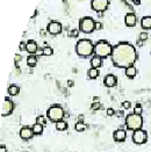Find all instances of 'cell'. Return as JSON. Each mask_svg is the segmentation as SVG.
Wrapping results in <instances>:
<instances>
[{
    "mask_svg": "<svg viewBox=\"0 0 151 152\" xmlns=\"http://www.w3.org/2000/svg\"><path fill=\"white\" fill-rule=\"evenodd\" d=\"M78 35H79V29H73V30H71L69 33V36L70 37H77Z\"/></svg>",
    "mask_w": 151,
    "mask_h": 152,
    "instance_id": "28",
    "label": "cell"
},
{
    "mask_svg": "<svg viewBox=\"0 0 151 152\" xmlns=\"http://www.w3.org/2000/svg\"><path fill=\"white\" fill-rule=\"evenodd\" d=\"M93 101H94V102L99 101V98H97V97H94V98H93Z\"/></svg>",
    "mask_w": 151,
    "mask_h": 152,
    "instance_id": "37",
    "label": "cell"
},
{
    "mask_svg": "<svg viewBox=\"0 0 151 152\" xmlns=\"http://www.w3.org/2000/svg\"><path fill=\"white\" fill-rule=\"evenodd\" d=\"M86 124L83 122V121H78L77 123L75 124V129L77 131H84V130H86Z\"/></svg>",
    "mask_w": 151,
    "mask_h": 152,
    "instance_id": "24",
    "label": "cell"
},
{
    "mask_svg": "<svg viewBox=\"0 0 151 152\" xmlns=\"http://www.w3.org/2000/svg\"><path fill=\"white\" fill-rule=\"evenodd\" d=\"M100 75V72H99V69H93V67H91L88 71H87V76L90 79H97L98 77Z\"/></svg>",
    "mask_w": 151,
    "mask_h": 152,
    "instance_id": "20",
    "label": "cell"
},
{
    "mask_svg": "<svg viewBox=\"0 0 151 152\" xmlns=\"http://www.w3.org/2000/svg\"><path fill=\"white\" fill-rule=\"evenodd\" d=\"M141 26H142V28L145 29V30L151 29V16H144V18H142V20H141Z\"/></svg>",
    "mask_w": 151,
    "mask_h": 152,
    "instance_id": "17",
    "label": "cell"
},
{
    "mask_svg": "<svg viewBox=\"0 0 151 152\" xmlns=\"http://www.w3.org/2000/svg\"><path fill=\"white\" fill-rule=\"evenodd\" d=\"M35 55H36V57H38V56H42V55H44V53H43V49H38V50L35 52Z\"/></svg>",
    "mask_w": 151,
    "mask_h": 152,
    "instance_id": "34",
    "label": "cell"
},
{
    "mask_svg": "<svg viewBox=\"0 0 151 152\" xmlns=\"http://www.w3.org/2000/svg\"><path fill=\"white\" fill-rule=\"evenodd\" d=\"M147 40H148V33H145V31L141 33V35H140V41L144 42V41H147Z\"/></svg>",
    "mask_w": 151,
    "mask_h": 152,
    "instance_id": "29",
    "label": "cell"
},
{
    "mask_svg": "<svg viewBox=\"0 0 151 152\" xmlns=\"http://www.w3.org/2000/svg\"><path fill=\"white\" fill-rule=\"evenodd\" d=\"M122 107H123L125 109H129V108L131 107V103H130V101H125V102H122Z\"/></svg>",
    "mask_w": 151,
    "mask_h": 152,
    "instance_id": "31",
    "label": "cell"
},
{
    "mask_svg": "<svg viewBox=\"0 0 151 152\" xmlns=\"http://www.w3.org/2000/svg\"><path fill=\"white\" fill-rule=\"evenodd\" d=\"M36 64H37V57H36V55H29L27 57V65L29 67H35Z\"/></svg>",
    "mask_w": 151,
    "mask_h": 152,
    "instance_id": "19",
    "label": "cell"
},
{
    "mask_svg": "<svg viewBox=\"0 0 151 152\" xmlns=\"http://www.w3.org/2000/svg\"><path fill=\"white\" fill-rule=\"evenodd\" d=\"M132 142L137 145H141V144H144L147 141H148V134L145 130L143 129H138V130H135L134 134H132Z\"/></svg>",
    "mask_w": 151,
    "mask_h": 152,
    "instance_id": "7",
    "label": "cell"
},
{
    "mask_svg": "<svg viewBox=\"0 0 151 152\" xmlns=\"http://www.w3.org/2000/svg\"><path fill=\"white\" fill-rule=\"evenodd\" d=\"M125 23L127 27H135L136 26V15L134 13H128L125 16Z\"/></svg>",
    "mask_w": 151,
    "mask_h": 152,
    "instance_id": "15",
    "label": "cell"
},
{
    "mask_svg": "<svg viewBox=\"0 0 151 152\" xmlns=\"http://www.w3.org/2000/svg\"><path fill=\"white\" fill-rule=\"evenodd\" d=\"M136 75H137V70H136V67H135L134 65H131V66H129V67L126 69V76L128 77L129 79L135 78Z\"/></svg>",
    "mask_w": 151,
    "mask_h": 152,
    "instance_id": "18",
    "label": "cell"
},
{
    "mask_svg": "<svg viewBox=\"0 0 151 152\" xmlns=\"http://www.w3.org/2000/svg\"><path fill=\"white\" fill-rule=\"evenodd\" d=\"M102 66V58L98 57V56H93L91 58V67L93 69H99Z\"/></svg>",
    "mask_w": 151,
    "mask_h": 152,
    "instance_id": "16",
    "label": "cell"
},
{
    "mask_svg": "<svg viewBox=\"0 0 151 152\" xmlns=\"http://www.w3.org/2000/svg\"><path fill=\"white\" fill-rule=\"evenodd\" d=\"M142 113H143V108H142V106H141L140 103H137V104L135 106V108H134V114H136V115H142Z\"/></svg>",
    "mask_w": 151,
    "mask_h": 152,
    "instance_id": "25",
    "label": "cell"
},
{
    "mask_svg": "<svg viewBox=\"0 0 151 152\" xmlns=\"http://www.w3.org/2000/svg\"><path fill=\"white\" fill-rule=\"evenodd\" d=\"M79 30L85 34H91L95 30V21L92 18H83L79 21Z\"/></svg>",
    "mask_w": 151,
    "mask_h": 152,
    "instance_id": "6",
    "label": "cell"
},
{
    "mask_svg": "<svg viewBox=\"0 0 151 152\" xmlns=\"http://www.w3.org/2000/svg\"><path fill=\"white\" fill-rule=\"evenodd\" d=\"M0 152H6V146L4 144L0 145Z\"/></svg>",
    "mask_w": 151,
    "mask_h": 152,
    "instance_id": "36",
    "label": "cell"
},
{
    "mask_svg": "<svg viewBox=\"0 0 151 152\" xmlns=\"http://www.w3.org/2000/svg\"><path fill=\"white\" fill-rule=\"evenodd\" d=\"M26 48H27V43H25V42H21V43L19 44V49L21 51L26 50Z\"/></svg>",
    "mask_w": 151,
    "mask_h": 152,
    "instance_id": "33",
    "label": "cell"
},
{
    "mask_svg": "<svg viewBox=\"0 0 151 152\" xmlns=\"http://www.w3.org/2000/svg\"><path fill=\"white\" fill-rule=\"evenodd\" d=\"M113 138H114L115 142H119V143L125 142L127 138L126 130H123V129H118V130H115V131L113 132Z\"/></svg>",
    "mask_w": 151,
    "mask_h": 152,
    "instance_id": "11",
    "label": "cell"
},
{
    "mask_svg": "<svg viewBox=\"0 0 151 152\" xmlns=\"http://www.w3.org/2000/svg\"><path fill=\"white\" fill-rule=\"evenodd\" d=\"M19 92H20V87L19 86H16V85H9V87H8V94L9 95H12V97L18 95Z\"/></svg>",
    "mask_w": 151,
    "mask_h": 152,
    "instance_id": "21",
    "label": "cell"
},
{
    "mask_svg": "<svg viewBox=\"0 0 151 152\" xmlns=\"http://www.w3.org/2000/svg\"><path fill=\"white\" fill-rule=\"evenodd\" d=\"M143 126V117L142 115H136V114H129L126 117V127L128 130L135 131L138 129H142Z\"/></svg>",
    "mask_w": 151,
    "mask_h": 152,
    "instance_id": "4",
    "label": "cell"
},
{
    "mask_svg": "<svg viewBox=\"0 0 151 152\" xmlns=\"http://www.w3.org/2000/svg\"><path fill=\"white\" fill-rule=\"evenodd\" d=\"M43 128H44V126L38 124V123H35V124L31 127V129H33L34 135H42V134H43Z\"/></svg>",
    "mask_w": 151,
    "mask_h": 152,
    "instance_id": "22",
    "label": "cell"
},
{
    "mask_svg": "<svg viewBox=\"0 0 151 152\" xmlns=\"http://www.w3.org/2000/svg\"><path fill=\"white\" fill-rule=\"evenodd\" d=\"M110 58L114 66L120 69H127L135 64L137 59V52L135 47L131 45L130 43L121 42L113 47Z\"/></svg>",
    "mask_w": 151,
    "mask_h": 152,
    "instance_id": "1",
    "label": "cell"
},
{
    "mask_svg": "<svg viewBox=\"0 0 151 152\" xmlns=\"http://www.w3.org/2000/svg\"><path fill=\"white\" fill-rule=\"evenodd\" d=\"M56 129H57L58 131H64V130L68 129V123L62 120V121H59V122L56 123Z\"/></svg>",
    "mask_w": 151,
    "mask_h": 152,
    "instance_id": "23",
    "label": "cell"
},
{
    "mask_svg": "<svg viewBox=\"0 0 151 152\" xmlns=\"http://www.w3.org/2000/svg\"><path fill=\"white\" fill-rule=\"evenodd\" d=\"M68 84H69V86H73V81H69Z\"/></svg>",
    "mask_w": 151,
    "mask_h": 152,
    "instance_id": "38",
    "label": "cell"
},
{
    "mask_svg": "<svg viewBox=\"0 0 151 152\" xmlns=\"http://www.w3.org/2000/svg\"><path fill=\"white\" fill-rule=\"evenodd\" d=\"M100 107H101V104L99 102H98V103H97V102H93V104H92L91 108H92L93 110H97V109H100Z\"/></svg>",
    "mask_w": 151,
    "mask_h": 152,
    "instance_id": "30",
    "label": "cell"
},
{
    "mask_svg": "<svg viewBox=\"0 0 151 152\" xmlns=\"http://www.w3.org/2000/svg\"><path fill=\"white\" fill-rule=\"evenodd\" d=\"M47 30L50 35H58L62 33V25L57 21H51L50 23L47 26Z\"/></svg>",
    "mask_w": 151,
    "mask_h": 152,
    "instance_id": "10",
    "label": "cell"
},
{
    "mask_svg": "<svg viewBox=\"0 0 151 152\" xmlns=\"http://www.w3.org/2000/svg\"><path fill=\"white\" fill-rule=\"evenodd\" d=\"M118 84V79L114 75H107L103 78V85L106 87H114Z\"/></svg>",
    "mask_w": 151,
    "mask_h": 152,
    "instance_id": "13",
    "label": "cell"
},
{
    "mask_svg": "<svg viewBox=\"0 0 151 152\" xmlns=\"http://www.w3.org/2000/svg\"><path fill=\"white\" fill-rule=\"evenodd\" d=\"M33 135H34L33 129L29 127H24L21 128V130H20V137L24 141H29L33 137Z\"/></svg>",
    "mask_w": 151,
    "mask_h": 152,
    "instance_id": "12",
    "label": "cell"
},
{
    "mask_svg": "<svg viewBox=\"0 0 151 152\" xmlns=\"http://www.w3.org/2000/svg\"><path fill=\"white\" fill-rule=\"evenodd\" d=\"M43 53H44V56H51L53 53V49L51 47H46L43 49Z\"/></svg>",
    "mask_w": 151,
    "mask_h": 152,
    "instance_id": "27",
    "label": "cell"
},
{
    "mask_svg": "<svg viewBox=\"0 0 151 152\" xmlns=\"http://www.w3.org/2000/svg\"><path fill=\"white\" fill-rule=\"evenodd\" d=\"M76 52L79 57L86 58L92 53H94V44L92 43L91 40H87V38L79 40L76 44Z\"/></svg>",
    "mask_w": 151,
    "mask_h": 152,
    "instance_id": "2",
    "label": "cell"
},
{
    "mask_svg": "<svg viewBox=\"0 0 151 152\" xmlns=\"http://www.w3.org/2000/svg\"><path fill=\"white\" fill-rule=\"evenodd\" d=\"M109 1L108 0H92L91 1V7L95 12H105L108 8Z\"/></svg>",
    "mask_w": 151,
    "mask_h": 152,
    "instance_id": "9",
    "label": "cell"
},
{
    "mask_svg": "<svg viewBox=\"0 0 151 152\" xmlns=\"http://www.w3.org/2000/svg\"><path fill=\"white\" fill-rule=\"evenodd\" d=\"M36 123L42 124V126H46V124H47V120H46V117H44V116L40 115V116H37V117H36Z\"/></svg>",
    "mask_w": 151,
    "mask_h": 152,
    "instance_id": "26",
    "label": "cell"
},
{
    "mask_svg": "<svg viewBox=\"0 0 151 152\" xmlns=\"http://www.w3.org/2000/svg\"><path fill=\"white\" fill-rule=\"evenodd\" d=\"M47 117H48V120H50L51 122L57 123V122H59V121H62L64 119V110L59 104H53L48 109Z\"/></svg>",
    "mask_w": 151,
    "mask_h": 152,
    "instance_id": "5",
    "label": "cell"
},
{
    "mask_svg": "<svg viewBox=\"0 0 151 152\" xmlns=\"http://www.w3.org/2000/svg\"><path fill=\"white\" fill-rule=\"evenodd\" d=\"M13 110H14V103L11 101L8 98H6L2 102V104H1V110H0L1 116H4V117L8 116V115L12 114Z\"/></svg>",
    "mask_w": 151,
    "mask_h": 152,
    "instance_id": "8",
    "label": "cell"
},
{
    "mask_svg": "<svg viewBox=\"0 0 151 152\" xmlns=\"http://www.w3.org/2000/svg\"><path fill=\"white\" fill-rule=\"evenodd\" d=\"M114 114H115V110H114L113 108H108V109H107V115H108V116H113Z\"/></svg>",
    "mask_w": 151,
    "mask_h": 152,
    "instance_id": "32",
    "label": "cell"
},
{
    "mask_svg": "<svg viewBox=\"0 0 151 152\" xmlns=\"http://www.w3.org/2000/svg\"><path fill=\"white\" fill-rule=\"evenodd\" d=\"M27 43V48H26V51L29 53V55H35V52L38 50V47H37V43L33 40H29L26 42Z\"/></svg>",
    "mask_w": 151,
    "mask_h": 152,
    "instance_id": "14",
    "label": "cell"
},
{
    "mask_svg": "<svg viewBox=\"0 0 151 152\" xmlns=\"http://www.w3.org/2000/svg\"><path fill=\"white\" fill-rule=\"evenodd\" d=\"M112 52H113V47L110 45V43H108L105 40H101L94 44V53L100 58H107L112 56Z\"/></svg>",
    "mask_w": 151,
    "mask_h": 152,
    "instance_id": "3",
    "label": "cell"
},
{
    "mask_svg": "<svg viewBox=\"0 0 151 152\" xmlns=\"http://www.w3.org/2000/svg\"><path fill=\"white\" fill-rule=\"evenodd\" d=\"M101 28H102L101 22H95V29H97V30H99V29H101Z\"/></svg>",
    "mask_w": 151,
    "mask_h": 152,
    "instance_id": "35",
    "label": "cell"
}]
</instances>
